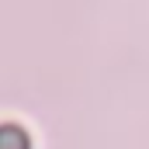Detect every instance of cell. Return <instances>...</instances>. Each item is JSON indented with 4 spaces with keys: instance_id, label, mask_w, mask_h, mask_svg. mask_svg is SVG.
I'll return each mask as SVG.
<instances>
[{
    "instance_id": "6da1fadb",
    "label": "cell",
    "mask_w": 149,
    "mask_h": 149,
    "mask_svg": "<svg viewBox=\"0 0 149 149\" xmlns=\"http://www.w3.org/2000/svg\"><path fill=\"white\" fill-rule=\"evenodd\" d=\"M0 149H31L24 128L17 125H0Z\"/></svg>"
}]
</instances>
